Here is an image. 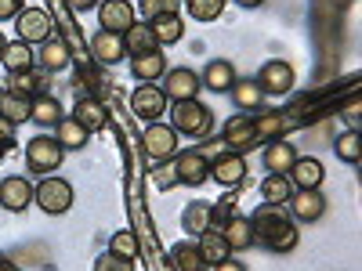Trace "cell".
I'll return each mask as SVG.
<instances>
[{"mask_svg": "<svg viewBox=\"0 0 362 271\" xmlns=\"http://www.w3.org/2000/svg\"><path fill=\"white\" fill-rule=\"evenodd\" d=\"M170 267L174 271H206V260L199 257V250H196V243H174L170 246Z\"/></svg>", "mask_w": 362, "mask_h": 271, "instance_id": "obj_32", "label": "cell"}, {"mask_svg": "<svg viewBox=\"0 0 362 271\" xmlns=\"http://www.w3.org/2000/svg\"><path fill=\"white\" fill-rule=\"evenodd\" d=\"M98 4H102V0H69V8L80 11V15H83V11H95Z\"/></svg>", "mask_w": 362, "mask_h": 271, "instance_id": "obj_49", "label": "cell"}, {"mask_svg": "<svg viewBox=\"0 0 362 271\" xmlns=\"http://www.w3.org/2000/svg\"><path fill=\"white\" fill-rule=\"evenodd\" d=\"M148 29H153V37H156V47H170L185 37V22L177 15H160V18L148 22Z\"/></svg>", "mask_w": 362, "mask_h": 271, "instance_id": "obj_29", "label": "cell"}, {"mask_svg": "<svg viewBox=\"0 0 362 271\" xmlns=\"http://www.w3.org/2000/svg\"><path fill=\"white\" fill-rule=\"evenodd\" d=\"M73 119H76L87 134H95V131H102V127L109 124V109H105L98 98L80 95V102H76V109H73Z\"/></svg>", "mask_w": 362, "mask_h": 271, "instance_id": "obj_19", "label": "cell"}, {"mask_svg": "<svg viewBox=\"0 0 362 271\" xmlns=\"http://www.w3.org/2000/svg\"><path fill=\"white\" fill-rule=\"evenodd\" d=\"M286 174L293 181V188H322V181H326V167L315 156H297Z\"/></svg>", "mask_w": 362, "mask_h": 271, "instance_id": "obj_18", "label": "cell"}, {"mask_svg": "<svg viewBox=\"0 0 362 271\" xmlns=\"http://www.w3.org/2000/svg\"><path fill=\"white\" fill-rule=\"evenodd\" d=\"M286 221H293V217L286 214V206H272V203H264L261 210H254V217H250V224H254V239L268 243V239L276 235Z\"/></svg>", "mask_w": 362, "mask_h": 271, "instance_id": "obj_15", "label": "cell"}, {"mask_svg": "<svg viewBox=\"0 0 362 271\" xmlns=\"http://www.w3.org/2000/svg\"><path fill=\"white\" fill-rule=\"evenodd\" d=\"M124 47H127V58L145 54V51H156V37H153V29H148V22H134L127 29V33H124Z\"/></svg>", "mask_w": 362, "mask_h": 271, "instance_id": "obj_33", "label": "cell"}, {"mask_svg": "<svg viewBox=\"0 0 362 271\" xmlns=\"http://www.w3.org/2000/svg\"><path fill=\"white\" fill-rule=\"evenodd\" d=\"M181 228H185L189 235H203L206 228H214L210 224V203H189L185 206V214H181Z\"/></svg>", "mask_w": 362, "mask_h": 271, "instance_id": "obj_35", "label": "cell"}, {"mask_svg": "<svg viewBox=\"0 0 362 271\" xmlns=\"http://www.w3.org/2000/svg\"><path fill=\"white\" fill-rule=\"evenodd\" d=\"M163 73H167V58H163L160 47L131 58V76L141 80V83H156V80H163Z\"/></svg>", "mask_w": 362, "mask_h": 271, "instance_id": "obj_22", "label": "cell"}, {"mask_svg": "<svg viewBox=\"0 0 362 271\" xmlns=\"http://www.w3.org/2000/svg\"><path fill=\"white\" fill-rule=\"evenodd\" d=\"M170 127L185 138H206L210 127H214V112H210L199 98L192 102H174L170 109Z\"/></svg>", "mask_w": 362, "mask_h": 271, "instance_id": "obj_1", "label": "cell"}, {"mask_svg": "<svg viewBox=\"0 0 362 271\" xmlns=\"http://www.w3.org/2000/svg\"><path fill=\"white\" fill-rule=\"evenodd\" d=\"M177 141H181V134L170 124H148L145 134H141V148H145V156L153 163L174 159L177 156Z\"/></svg>", "mask_w": 362, "mask_h": 271, "instance_id": "obj_4", "label": "cell"}, {"mask_svg": "<svg viewBox=\"0 0 362 271\" xmlns=\"http://www.w3.org/2000/svg\"><path fill=\"white\" fill-rule=\"evenodd\" d=\"M167 80H163V95H167V102H192V98H199V90H203V83H199V73H192V69H185V66H177V69H167L163 73Z\"/></svg>", "mask_w": 362, "mask_h": 271, "instance_id": "obj_9", "label": "cell"}, {"mask_svg": "<svg viewBox=\"0 0 362 271\" xmlns=\"http://www.w3.org/2000/svg\"><path fill=\"white\" fill-rule=\"evenodd\" d=\"M98 22H102L105 33H127V29L134 25V4L131 0H102Z\"/></svg>", "mask_w": 362, "mask_h": 271, "instance_id": "obj_13", "label": "cell"}, {"mask_svg": "<svg viewBox=\"0 0 362 271\" xmlns=\"http://www.w3.org/2000/svg\"><path fill=\"white\" fill-rule=\"evenodd\" d=\"M15 33H18V40L22 44H44L51 33H54V25H51V15L47 11H40V8H22L18 15H15Z\"/></svg>", "mask_w": 362, "mask_h": 271, "instance_id": "obj_6", "label": "cell"}, {"mask_svg": "<svg viewBox=\"0 0 362 271\" xmlns=\"http://www.w3.org/2000/svg\"><path fill=\"white\" fill-rule=\"evenodd\" d=\"M181 4L189 8V15H192L196 22H214V18H221V11H225V0H181Z\"/></svg>", "mask_w": 362, "mask_h": 271, "instance_id": "obj_38", "label": "cell"}, {"mask_svg": "<svg viewBox=\"0 0 362 271\" xmlns=\"http://www.w3.org/2000/svg\"><path fill=\"white\" fill-rule=\"evenodd\" d=\"M218 231L225 235V243L232 246V253L254 246V224H250V217H239V214H235V217H228Z\"/></svg>", "mask_w": 362, "mask_h": 271, "instance_id": "obj_25", "label": "cell"}, {"mask_svg": "<svg viewBox=\"0 0 362 271\" xmlns=\"http://www.w3.org/2000/svg\"><path fill=\"white\" fill-rule=\"evenodd\" d=\"M235 4H239V8H261L264 0H235Z\"/></svg>", "mask_w": 362, "mask_h": 271, "instance_id": "obj_50", "label": "cell"}, {"mask_svg": "<svg viewBox=\"0 0 362 271\" xmlns=\"http://www.w3.org/2000/svg\"><path fill=\"white\" fill-rule=\"evenodd\" d=\"M33 62H37V51L29 44H22V40L8 44L4 54H0V66H4L8 73H25V69H33Z\"/></svg>", "mask_w": 362, "mask_h": 271, "instance_id": "obj_30", "label": "cell"}, {"mask_svg": "<svg viewBox=\"0 0 362 271\" xmlns=\"http://www.w3.org/2000/svg\"><path fill=\"white\" fill-rule=\"evenodd\" d=\"M11 141H15V127L8 124L4 116H0V159L8 156V148H11Z\"/></svg>", "mask_w": 362, "mask_h": 271, "instance_id": "obj_46", "label": "cell"}, {"mask_svg": "<svg viewBox=\"0 0 362 271\" xmlns=\"http://www.w3.org/2000/svg\"><path fill=\"white\" fill-rule=\"evenodd\" d=\"M250 116H254V131H257L261 145H264V141H276V138L286 134V119H283L279 112H250Z\"/></svg>", "mask_w": 362, "mask_h": 271, "instance_id": "obj_34", "label": "cell"}, {"mask_svg": "<svg viewBox=\"0 0 362 271\" xmlns=\"http://www.w3.org/2000/svg\"><path fill=\"white\" fill-rule=\"evenodd\" d=\"M33 203V185H29L25 177H4L0 181V206L11 210V214H22V210Z\"/></svg>", "mask_w": 362, "mask_h": 271, "instance_id": "obj_16", "label": "cell"}, {"mask_svg": "<svg viewBox=\"0 0 362 271\" xmlns=\"http://www.w3.org/2000/svg\"><path fill=\"white\" fill-rule=\"evenodd\" d=\"M51 131H54L51 138H54L58 145H62L66 152H76V148H83V145H87V138H90V134H87V131L76 124L73 116H62V119H58V124H54Z\"/></svg>", "mask_w": 362, "mask_h": 271, "instance_id": "obj_26", "label": "cell"}, {"mask_svg": "<svg viewBox=\"0 0 362 271\" xmlns=\"http://www.w3.org/2000/svg\"><path fill=\"white\" fill-rule=\"evenodd\" d=\"M22 8H25V0H0V22L15 18V15H18Z\"/></svg>", "mask_w": 362, "mask_h": 271, "instance_id": "obj_47", "label": "cell"}, {"mask_svg": "<svg viewBox=\"0 0 362 271\" xmlns=\"http://www.w3.org/2000/svg\"><path fill=\"white\" fill-rule=\"evenodd\" d=\"M264 246H268L272 253H293V246H297V224H293V221H286L276 235L268 239Z\"/></svg>", "mask_w": 362, "mask_h": 271, "instance_id": "obj_40", "label": "cell"}, {"mask_svg": "<svg viewBox=\"0 0 362 271\" xmlns=\"http://www.w3.org/2000/svg\"><path fill=\"white\" fill-rule=\"evenodd\" d=\"M177 8H181V0H138V11L145 22H153L160 15H177Z\"/></svg>", "mask_w": 362, "mask_h": 271, "instance_id": "obj_42", "label": "cell"}, {"mask_svg": "<svg viewBox=\"0 0 362 271\" xmlns=\"http://www.w3.org/2000/svg\"><path fill=\"white\" fill-rule=\"evenodd\" d=\"M210 181H218L221 188H239L247 181V159L239 152H225L210 159Z\"/></svg>", "mask_w": 362, "mask_h": 271, "instance_id": "obj_10", "label": "cell"}, {"mask_svg": "<svg viewBox=\"0 0 362 271\" xmlns=\"http://www.w3.org/2000/svg\"><path fill=\"white\" fill-rule=\"evenodd\" d=\"M334 152H337V159H344V163L358 167V159H362V138H358V131L341 134V138L334 141Z\"/></svg>", "mask_w": 362, "mask_h": 271, "instance_id": "obj_37", "label": "cell"}, {"mask_svg": "<svg viewBox=\"0 0 362 271\" xmlns=\"http://www.w3.org/2000/svg\"><path fill=\"white\" fill-rule=\"evenodd\" d=\"M109 250H112L116 257H127V260H134V257H138V235H134L131 228H119V231L109 239Z\"/></svg>", "mask_w": 362, "mask_h": 271, "instance_id": "obj_39", "label": "cell"}, {"mask_svg": "<svg viewBox=\"0 0 362 271\" xmlns=\"http://www.w3.org/2000/svg\"><path fill=\"white\" fill-rule=\"evenodd\" d=\"M174 167H177V181L185 188H199L210 181V159L199 152V148H189V152H177L174 156Z\"/></svg>", "mask_w": 362, "mask_h": 271, "instance_id": "obj_11", "label": "cell"}, {"mask_svg": "<svg viewBox=\"0 0 362 271\" xmlns=\"http://www.w3.org/2000/svg\"><path fill=\"white\" fill-rule=\"evenodd\" d=\"M33 203L44 210L47 217H62V214L73 210V185L66 177L47 174V177H40V185L33 188Z\"/></svg>", "mask_w": 362, "mask_h": 271, "instance_id": "obj_2", "label": "cell"}, {"mask_svg": "<svg viewBox=\"0 0 362 271\" xmlns=\"http://www.w3.org/2000/svg\"><path fill=\"white\" fill-rule=\"evenodd\" d=\"M214 271H247V264L235 260V257H225L221 264H214Z\"/></svg>", "mask_w": 362, "mask_h": 271, "instance_id": "obj_48", "label": "cell"}, {"mask_svg": "<svg viewBox=\"0 0 362 271\" xmlns=\"http://www.w3.org/2000/svg\"><path fill=\"white\" fill-rule=\"evenodd\" d=\"M0 90H4V87H0Z\"/></svg>", "mask_w": 362, "mask_h": 271, "instance_id": "obj_53", "label": "cell"}, {"mask_svg": "<svg viewBox=\"0 0 362 271\" xmlns=\"http://www.w3.org/2000/svg\"><path fill=\"white\" fill-rule=\"evenodd\" d=\"M62 159H66V148L58 145L54 138H47V134L29 138V145H25V167L33 174L47 177V174H54L58 167H62Z\"/></svg>", "mask_w": 362, "mask_h": 271, "instance_id": "obj_3", "label": "cell"}, {"mask_svg": "<svg viewBox=\"0 0 362 271\" xmlns=\"http://www.w3.org/2000/svg\"><path fill=\"white\" fill-rule=\"evenodd\" d=\"M90 54H95L98 66H119L127 58L124 33H105V29H98V33L90 37Z\"/></svg>", "mask_w": 362, "mask_h": 271, "instance_id": "obj_14", "label": "cell"}, {"mask_svg": "<svg viewBox=\"0 0 362 271\" xmlns=\"http://www.w3.org/2000/svg\"><path fill=\"white\" fill-rule=\"evenodd\" d=\"M257 87L264 90V98H283V95H290L293 90V66L290 62H283V58H272V62H264L261 69H257Z\"/></svg>", "mask_w": 362, "mask_h": 271, "instance_id": "obj_5", "label": "cell"}, {"mask_svg": "<svg viewBox=\"0 0 362 271\" xmlns=\"http://www.w3.org/2000/svg\"><path fill=\"white\" fill-rule=\"evenodd\" d=\"M95 271H134V260H127V257H116L112 250H105V253L95 260Z\"/></svg>", "mask_w": 362, "mask_h": 271, "instance_id": "obj_44", "label": "cell"}, {"mask_svg": "<svg viewBox=\"0 0 362 271\" xmlns=\"http://www.w3.org/2000/svg\"><path fill=\"white\" fill-rule=\"evenodd\" d=\"M293 192H297V188H293L290 174H264V181H261V199L272 203V206H286V199H290Z\"/></svg>", "mask_w": 362, "mask_h": 271, "instance_id": "obj_27", "label": "cell"}, {"mask_svg": "<svg viewBox=\"0 0 362 271\" xmlns=\"http://www.w3.org/2000/svg\"><path fill=\"white\" fill-rule=\"evenodd\" d=\"M4 47H8V40H4V33H0V54H4Z\"/></svg>", "mask_w": 362, "mask_h": 271, "instance_id": "obj_52", "label": "cell"}, {"mask_svg": "<svg viewBox=\"0 0 362 271\" xmlns=\"http://www.w3.org/2000/svg\"><path fill=\"white\" fill-rule=\"evenodd\" d=\"M286 214H290L293 221H300V224H315V221H322V214H326V195H322L319 188H297V192L286 199Z\"/></svg>", "mask_w": 362, "mask_h": 271, "instance_id": "obj_7", "label": "cell"}, {"mask_svg": "<svg viewBox=\"0 0 362 271\" xmlns=\"http://www.w3.org/2000/svg\"><path fill=\"white\" fill-rule=\"evenodd\" d=\"M257 145H261V138L254 131V116L250 112H235L225 124V148L243 156V152H250V148H257Z\"/></svg>", "mask_w": 362, "mask_h": 271, "instance_id": "obj_8", "label": "cell"}, {"mask_svg": "<svg viewBox=\"0 0 362 271\" xmlns=\"http://www.w3.org/2000/svg\"><path fill=\"white\" fill-rule=\"evenodd\" d=\"M235 203H239V195H221L214 206H210V224L221 228L228 217H235Z\"/></svg>", "mask_w": 362, "mask_h": 271, "instance_id": "obj_43", "label": "cell"}, {"mask_svg": "<svg viewBox=\"0 0 362 271\" xmlns=\"http://www.w3.org/2000/svg\"><path fill=\"white\" fill-rule=\"evenodd\" d=\"M29 105H33V98L25 95H15V90H0V116L8 119V124H29Z\"/></svg>", "mask_w": 362, "mask_h": 271, "instance_id": "obj_31", "label": "cell"}, {"mask_svg": "<svg viewBox=\"0 0 362 271\" xmlns=\"http://www.w3.org/2000/svg\"><path fill=\"white\" fill-rule=\"evenodd\" d=\"M196 250H199V257L206 260V267H214V264H221L225 257H232V246L225 243V235H221L218 228H206L203 235H196Z\"/></svg>", "mask_w": 362, "mask_h": 271, "instance_id": "obj_23", "label": "cell"}, {"mask_svg": "<svg viewBox=\"0 0 362 271\" xmlns=\"http://www.w3.org/2000/svg\"><path fill=\"white\" fill-rule=\"evenodd\" d=\"M297 159V148L286 141V138H276V141H264V152H261V163L268 174H286Z\"/></svg>", "mask_w": 362, "mask_h": 271, "instance_id": "obj_20", "label": "cell"}, {"mask_svg": "<svg viewBox=\"0 0 362 271\" xmlns=\"http://www.w3.org/2000/svg\"><path fill=\"white\" fill-rule=\"evenodd\" d=\"M0 271H15V267H11L8 260H0Z\"/></svg>", "mask_w": 362, "mask_h": 271, "instance_id": "obj_51", "label": "cell"}, {"mask_svg": "<svg viewBox=\"0 0 362 271\" xmlns=\"http://www.w3.org/2000/svg\"><path fill=\"white\" fill-rule=\"evenodd\" d=\"M235 80H239V76H235V66L228 62V58H214V62L199 73V83H203L206 90H214V95H225V90H232Z\"/></svg>", "mask_w": 362, "mask_h": 271, "instance_id": "obj_21", "label": "cell"}, {"mask_svg": "<svg viewBox=\"0 0 362 271\" xmlns=\"http://www.w3.org/2000/svg\"><path fill=\"white\" fill-rule=\"evenodd\" d=\"M228 95H232L235 109H243V112H254V109H261V105H264V90L257 87V80H254V76H250V80H235Z\"/></svg>", "mask_w": 362, "mask_h": 271, "instance_id": "obj_28", "label": "cell"}, {"mask_svg": "<svg viewBox=\"0 0 362 271\" xmlns=\"http://www.w3.org/2000/svg\"><path fill=\"white\" fill-rule=\"evenodd\" d=\"M131 109L134 116L148 119V124H160V116L167 112V95L160 90V83H141L131 98Z\"/></svg>", "mask_w": 362, "mask_h": 271, "instance_id": "obj_12", "label": "cell"}, {"mask_svg": "<svg viewBox=\"0 0 362 271\" xmlns=\"http://www.w3.org/2000/svg\"><path fill=\"white\" fill-rule=\"evenodd\" d=\"M37 62H40L44 73H62V69L73 62V51H69V44H66L62 37L51 33V37L40 44V51H37Z\"/></svg>", "mask_w": 362, "mask_h": 271, "instance_id": "obj_17", "label": "cell"}, {"mask_svg": "<svg viewBox=\"0 0 362 271\" xmlns=\"http://www.w3.org/2000/svg\"><path fill=\"white\" fill-rule=\"evenodd\" d=\"M148 177H153V185H156L160 192H170V188H177V185H181V181H177V167H174V159L156 163Z\"/></svg>", "mask_w": 362, "mask_h": 271, "instance_id": "obj_41", "label": "cell"}, {"mask_svg": "<svg viewBox=\"0 0 362 271\" xmlns=\"http://www.w3.org/2000/svg\"><path fill=\"white\" fill-rule=\"evenodd\" d=\"M62 116H66V112H62V105H58L54 95H37L33 105H29V124H37L40 131H51Z\"/></svg>", "mask_w": 362, "mask_h": 271, "instance_id": "obj_24", "label": "cell"}, {"mask_svg": "<svg viewBox=\"0 0 362 271\" xmlns=\"http://www.w3.org/2000/svg\"><path fill=\"white\" fill-rule=\"evenodd\" d=\"M341 116H344V124H348V131H358V124H362V105H358V98L344 102Z\"/></svg>", "mask_w": 362, "mask_h": 271, "instance_id": "obj_45", "label": "cell"}, {"mask_svg": "<svg viewBox=\"0 0 362 271\" xmlns=\"http://www.w3.org/2000/svg\"><path fill=\"white\" fill-rule=\"evenodd\" d=\"M40 83H44V76H40V73L25 69V73H11V80H8V90H15V95H25V98H37V95H44V90H40Z\"/></svg>", "mask_w": 362, "mask_h": 271, "instance_id": "obj_36", "label": "cell"}]
</instances>
